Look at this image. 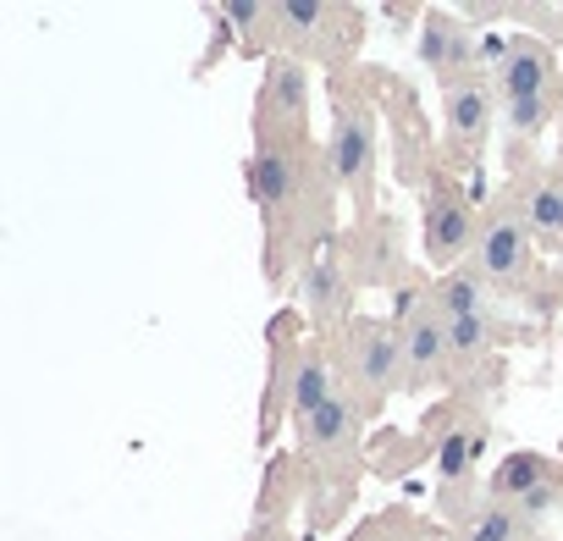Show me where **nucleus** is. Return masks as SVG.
Wrapping results in <instances>:
<instances>
[{
  "label": "nucleus",
  "mask_w": 563,
  "mask_h": 541,
  "mask_svg": "<svg viewBox=\"0 0 563 541\" xmlns=\"http://www.w3.org/2000/svg\"><path fill=\"white\" fill-rule=\"evenodd\" d=\"M420 62H426V73L442 89H453L464 78H481L475 73V62H481L475 29L459 12H448V7H426V18H420Z\"/></svg>",
  "instance_id": "nucleus-5"
},
{
  "label": "nucleus",
  "mask_w": 563,
  "mask_h": 541,
  "mask_svg": "<svg viewBox=\"0 0 563 541\" xmlns=\"http://www.w3.org/2000/svg\"><path fill=\"white\" fill-rule=\"evenodd\" d=\"M310 122V67L299 56H271L260 95H254V133L260 144H299Z\"/></svg>",
  "instance_id": "nucleus-2"
},
{
  "label": "nucleus",
  "mask_w": 563,
  "mask_h": 541,
  "mask_svg": "<svg viewBox=\"0 0 563 541\" xmlns=\"http://www.w3.org/2000/svg\"><path fill=\"white\" fill-rule=\"evenodd\" d=\"M398 332H404V387H431L448 365V321L437 299H426Z\"/></svg>",
  "instance_id": "nucleus-11"
},
{
  "label": "nucleus",
  "mask_w": 563,
  "mask_h": 541,
  "mask_svg": "<svg viewBox=\"0 0 563 541\" xmlns=\"http://www.w3.org/2000/svg\"><path fill=\"white\" fill-rule=\"evenodd\" d=\"M327 177L338 188H349L360 199V210L371 216V183H376V117L365 106H338L332 139H327Z\"/></svg>",
  "instance_id": "nucleus-4"
},
{
  "label": "nucleus",
  "mask_w": 563,
  "mask_h": 541,
  "mask_svg": "<svg viewBox=\"0 0 563 541\" xmlns=\"http://www.w3.org/2000/svg\"><path fill=\"white\" fill-rule=\"evenodd\" d=\"M497 122V89L486 78H464L442 95V133L459 155H481Z\"/></svg>",
  "instance_id": "nucleus-7"
},
{
  "label": "nucleus",
  "mask_w": 563,
  "mask_h": 541,
  "mask_svg": "<svg viewBox=\"0 0 563 541\" xmlns=\"http://www.w3.org/2000/svg\"><path fill=\"white\" fill-rule=\"evenodd\" d=\"M525 227L547 243H563V177H541L525 199Z\"/></svg>",
  "instance_id": "nucleus-17"
},
{
  "label": "nucleus",
  "mask_w": 563,
  "mask_h": 541,
  "mask_svg": "<svg viewBox=\"0 0 563 541\" xmlns=\"http://www.w3.org/2000/svg\"><path fill=\"white\" fill-rule=\"evenodd\" d=\"M299 294H305V310H310L316 327H338V321L354 316V283H349V270H343L338 254H316V260H305V270H299Z\"/></svg>",
  "instance_id": "nucleus-12"
},
{
  "label": "nucleus",
  "mask_w": 563,
  "mask_h": 541,
  "mask_svg": "<svg viewBox=\"0 0 563 541\" xmlns=\"http://www.w3.org/2000/svg\"><path fill=\"white\" fill-rule=\"evenodd\" d=\"M558 172H563V122H558Z\"/></svg>",
  "instance_id": "nucleus-21"
},
{
  "label": "nucleus",
  "mask_w": 563,
  "mask_h": 541,
  "mask_svg": "<svg viewBox=\"0 0 563 541\" xmlns=\"http://www.w3.org/2000/svg\"><path fill=\"white\" fill-rule=\"evenodd\" d=\"M530 260H536V243H530L525 216H514V210L486 216V227H481V238H475V249H470V265L481 270V277H486L492 288H514V283H525Z\"/></svg>",
  "instance_id": "nucleus-6"
},
{
  "label": "nucleus",
  "mask_w": 563,
  "mask_h": 541,
  "mask_svg": "<svg viewBox=\"0 0 563 541\" xmlns=\"http://www.w3.org/2000/svg\"><path fill=\"white\" fill-rule=\"evenodd\" d=\"M442 321H464V316H492V283L481 277V270L464 260L459 270H448V277L431 288Z\"/></svg>",
  "instance_id": "nucleus-15"
},
{
  "label": "nucleus",
  "mask_w": 563,
  "mask_h": 541,
  "mask_svg": "<svg viewBox=\"0 0 563 541\" xmlns=\"http://www.w3.org/2000/svg\"><path fill=\"white\" fill-rule=\"evenodd\" d=\"M305 150L299 144H260L254 161H249V194L254 205L276 221V216H288V205L299 199L305 188Z\"/></svg>",
  "instance_id": "nucleus-9"
},
{
  "label": "nucleus",
  "mask_w": 563,
  "mask_h": 541,
  "mask_svg": "<svg viewBox=\"0 0 563 541\" xmlns=\"http://www.w3.org/2000/svg\"><path fill=\"white\" fill-rule=\"evenodd\" d=\"M525 536V519L503 503H481L470 519H464V536L459 541H519Z\"/></svg>",
  "instance_id": "nucleus-18"
},
{
  "label": "nucleus",
  "mask_w": 563,
  "mask_h": 541,
  "mask_svg": "<svg viewBox=\"0 0 563 541\" xmlns=\"http://www.w3.org/2000/svg\"><path fill=\"white\" fill-rule=\"evenodd\" d=\"M492 78H497V100H541V95H552V84H558L563 73H558L547 40L519 34V40L503 45V62H497Z\"/></svg>",
  "instance_id": "nucleus-10"
},
{
  "label": "nucleus",
  "mask_w": 563,
  "mask_h": 541,
  "mask_svg": "<svg viewBox=\"0 0 563 541\" xmlns=\"http://www.w3.org/2000/svg\"><path fill=\"white\" fill-rule=\"evenodd\" d=\"M503 338V327L492 316H464L448 321V365H481L492 354V343Z\"/></svg>",
  "instance_id": "nucleus-16"
},
{
  "label": "nucleus",
  "mask_w": 563,
  "mask_h": 541,
  "mask_svg": "<svg viewBox=\"0 0 563 541\" xmlns=\"http://www.w3.org/2000/svg\"><path fill=\"white\" fill-rule=\"evenodd\" d=\"M547 117H552V95H541V100H503V122H508V139L514 144L541 139Z\"/></svg>",
  "instance_id": "nucleus-19"
},
{
  "label": "nucleus",
  "mask_w": 563,
  "mask_h": 541,
  "mask_svg": "<svg viewBox=\"0 0 563 541\" xmlns=\"http://www.w3.org/2000/svg\"><path fill=\"white\" fill-rule=\"evenodd\" d=\"M475 205L459 194V183H448V177H437L431 188H426V216H420V243H426V260L442 270H459L464 265V254L475 249Z\"/></svg>",
  "instance_id": "nucleus-3"
},
{
  "label": "nucleus",
  "mask_w": 563,
  "mask_h": 541,
  "mask_svg": "<svg viewBox=\"0 0 563 541\" xmlns=\"http://www.w3.org/2000/svg\"><path fill=\"white\" fill-rule=\"evenodd\" d=\"M299 442H305V453L321 459V464L343 459V453L360 442V404H349V393H338L327 409H316V415L299 426Z\"/></svg>",
  "instance_id": "nucleus-13"
},
{
  "label": "nucleus",
  "mask_w": 563,
  "mask_h": 541,
  "mask_svg": "<svg viewBox=\"0 0 563 541\" xmlns=\"http://www.w3.org/2000/svg\"><path fill=\"white\" fill-rule=\"evenodd\" d=\"M343 393V382H338V371L327 365V354L310 343V349H299V365H294V426H305L316 409H327L332 398Z\"/></svg>",
  "instance_id": "nucleus-14"
},
{
  "label": "nucleus",
  "mask_w": 563,
  "mask_h": 541,
  "mask_svg": "<svg viewBox=\"0 0 563 541\" xmlns=\"http://www.w3.org/2000/svg\"><path fill=\"white\" fill-rule=\"evenodd\" d=\"M343 365H349V387H360V409H376L404 382V332L387 321H349Z\"/></svg>",
  "instance_id": "nucleus-1"
},
{
  "label": "nucleus",
  "mask_w": 563,
  "mask_h": 541,
  "mask_svg": "<svg viewBox=\"0 0 563 541\" xmlns=\"http://www.w3.org/2000/svg\"><path fill=\"white\" fill-rule=\"evenodd\" d=\"M492 503L514 508L519 519H541L558 503V475L541 453H508L492 475Z\"/></svg>",
  "instance_id": "nucleus-8"
},
{
  "label": "nucleus",
  "mask_w": 563,
  "mask_h": 541,
  "mask_svg": "<svg viewBox=\"0 0 563 541\" xmlns=\"http://www.w3.org/2000/svg\"><path fill=\"white\" fill-rule=\"evenodd\" d=\"M470 453H475V442H470V431H448V437H442V453H437V470H442V481H448V486H459V481H470Z\"/></svg>",
  "instance_id": "nucleus-20"
}]
</instances>
